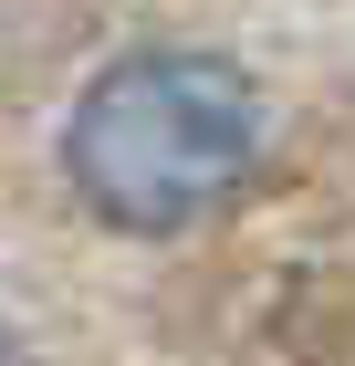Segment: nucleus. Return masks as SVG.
<instances>
[{"mask_svg": "<svg viewBox=\"0 0 355 366\" xmlns=\"http://www.w3.org/2000/svg\"><path fill=\"white\" fill-rule=\"evenodd\" d=\"M261 157V94L219 53H136L74 105L63 168L115 230H178Z\"/></svg>", "mask_w": 355, "mask_h": 366, "instance_id": "nucleus-1", "label": "nucleus"}, {"mask_svg": "<svg viewBox=\"0 0 355 366\" xmlns=\"http://www.w3.org/2000/svg\"><path fill=\"white\" fill-rule=\"evenodd\" d=\"M0 366H21V356H11V345H0Z\"/></svg>", "mask_w": 355, "mask_h": 366, "instance_id": "nucleus-2", "label": "nucleus"}]
</instances>
